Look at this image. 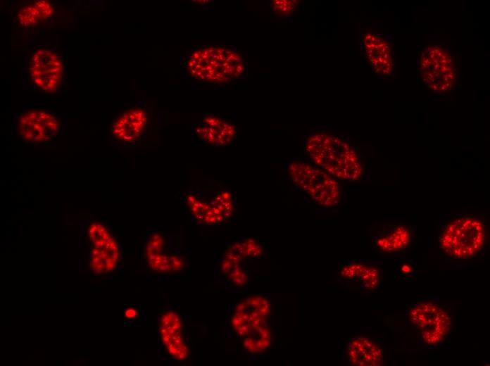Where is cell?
Wrapping results in <instances>:
<instances>
[{"instance_id": "cell-7", "label": "cell", "mask_w": 490, "mask_h": 366, "mask_svg": "<svg viewBox=\"0 0 490 366\" xmlns=\"http://www.w3.org/2000/svg\"><path fill=\"white\" fill-rule=\"evenodd\" d=\"M59 130L58 118L47 111L32 110L22 113L18 120V132L27 143L39 144L52 140Z\"/></svg>"}, {"instance_id": "cell-10", "label": "cell", "mask_w": 490, "mask_h": 366, "mask_svg": "<svg viewBox=\"0 0 490 366\" xmlns=\"http://www.w3.org/2000/svg\"><path fill=\"white\" fill-rule=\"evenodd\" d=\"M194 126V132L203 144L216 147L230 144L237 132L234 124L213 115L203 116L202 120Z\"/></svg>"}, {"instance_id": "cell-13", "label": "cell", "mask_w": 490, "mask_h": 366, "mask_svg": "<svg viewBox=\"0 0 490 366\" xmlns=\"http://www.w3.org/2000/svg\"><path fill=\"white\" fill-rule=\"evenodd\" d=\"M363 52L369 60L371 65L377 72L382 76L389 74L391 70L389 59V46L381 38V37L372 32H367L364 34L362 41Z\"/></svg>"}, {"instance_id": "cell-4", "label": "cell", "mask_w": 490, "mask_h": 366, "mask_svg": "<svg viewBox=\"0 0 490 366\" xmlns=\"http://www.w3.org/2000/svg\"><path fill=\"white\" fill-rule=\"evenodd\" d=\"M287 172L294 184L319 206L331 209L341 199L339 180L311 163L295 160L288 165Z\"/></svg>"}, {"instance_id": "cell-9", "label": "cell", "mask_w": 490, "mask_h": 366, "mask_svg": "<svg viewBox=\"0 0 490 366\" xmlns=\"http://www.w3.org/2000/svg\"><path fill=\"white\" fill-rule=\"evenodd\" d=\"M413 239L412 229L402 223L381 224L372 238V246L378 252L387 254L405 251Z\"/></svg>"}, {"instance_id": "cell-8", "label": "cell", "mask_w": 490, "mask_h": 366, "mask_svg": "<svg viewBox=\"0 0 490 366\" xmlns=\"http://www.w3.org/2000/svg\"><path fill=\"white\" fill-rule=\"evenodd\" d=\"M92 248L90 251V267L98 272L115 268L119 258L118 244L109 231L101 223H94L89 228Z\"/></svg>"}, {"instance_id": "cell-14", "label": "cell", "mask_w": 490, "mask_h": 366, "mask_svg": "<svg viewBox=\"0 0 490 366\" xmlns=\"http://www.w3.org/2000/svg\"><path fill=\"white\" fill-rule=\"evenodd\" d=\"M54 13V6L49 1H34L20 8L17 13V21L23 27H32L50 19Z\"/></svg>"}, {"instance_id": "cell-15", "label": "cell", "mask_w": 490, "mask_h": 366, "mask_svg": "<svg viewBox=\"0 0 490 366\" xmlns=\"http://www.w3.org/2000/svg\"><path fill=\"white\" fill-rule=\"evenodd\" d=\"M357 278L368 289H374L379 282L380 271L375 265L362 263Z\"/></svg>"}, {"instance_id": "cell-16", "label": "cell", "mask_w": 490, "mask_h": 366, "mask_svg": "<svg viewBox=\"0 0 490 366\" xmlns=\"http://www.w3.org/2000/svg\"><path fill=\"white\" fill-rule=\"evenodd\" d=\"M298 2L295 0H274L271 1V4L278 14L281 16H287L294 12Z\"/></svg>"}, {"instance_id": "cell-3", "label": "cell", "mask_w": 490, "mask_h": 366, "mask_svg": "<svg viewBox=\"0 0 490 366\" xmlns=\"http://www.w3.org/2000/svg\"><path fill=\"white\" fill-rule=\"evenodd\" d=\"M410 325L427 347L442 345L453 329V311L448 304L436 298L415 301L408 310Z\"/></svg>"}, {"instance_id": "cell-6", "label": "cell", "mask_w": 490, "mask_h": 366, "mask_svg": "<svg viewBox=\"0 0 490 366\" xmlns=\"http://www.w3.org/2000/svg\"><path fill=\"white\" fill-rule=\"evenodd\" d=\"M32 83L48 93H54L60 87L63 66L58 55L54 51L39 49L32 54L29 65Z\"/></svg>"}, {"instance_id": "cell-17", "label": "cell", "mask_w": 490, "mask_h": 366, "mask_svg": "<svg viewBox=\"0 0 490 366\" xmlns=\"http://www.w3.org/2000/svg\"><path fill=\"white\" fill-rule=\"evenodd\" d=\"M412 270V267L409 264H403L400 267V272L403 274H410Z\"/></svg>"}, {"instance_id": "cell-1", "label": "cell", "mask_w": 490, "mask_h": 366, "mask_svg": "<svg viewBox=\"0 0 490 366\" xmlns=\"http://www.w3.org/2000/svg\"><path fill=\"white\" fill-rule=\"evenodd\" d=\"M310 163L337 180L354 182L363 175L357 150L346 139L327 131H318L305 141Z\"/></svg>"}, {"instance_id": "cell-12", "label": "cell", "mask_w": 490, "mask_h": 366, "mask_svg": "<svg viewBox=\"0 0 490 366\" xmlns=\"http://www.w3.org/2000/svg\"><path fill=\"white\" fill-rule=\"evenodd\" d=\"M347 355L349 363L358 366H379L384 362L382 348L372 339L357 336L348 341Z\"/></svg>"}, {"instance_id": "cell-5", "label": "cell", "mask_w": 490, "mask_h": 366, "mask_svg": "<svg viewBox=\"0 0 490 366\" xmlns=\"http://www.w3.org/2000/svg\"><path fill=\"white\" fill-rule=\"evenodd\" d=\"M234 196L227 189L196 187L184 193V201L198 223L214 225L230 217Z\"/></svg>"}, {"instance_id": "cell-11", "label": "cell", "mask_w": 490, "mask_h": 366, "mask_svg": "<svg viewBox=\"0 0 490 366\" xmlns=\"http://www.w3.org/2000/svg\"><path fill=\"white\" fill-rule=\"evenodd\" d=\"M148 123L146 111L141 108L125 111L114 121L111 132L119 141L132 143L144 133Z\"/></svg>"}, {"instance_id": "cell-18", "label": "cell", "mask_w": 490, "mask_h": 366, "mask_svg": "<svg viewBox=\"0 0 490 366\" xmlns=\"http://www.w3.org/2000/svg\"><path fill=\"white\" fill-rule=\"evenodd\" d=\"M136 315V311L133 309H129L125 313V316L128 318H132Z\"/></svg>"}, {"instance_id": "cell-2", "label": "cell", "mask_w": 490, "mask_h": 366, "mask_svg": "<svg viewBox=\"0 0 490 366\" xmlns=\"http://www.w3.org/2000/svg\"><path fill=\"white\" fill-rule=\"evenodd\" d=\"M486 231V222L480 213L458 212L444 224L438 236L439 246L451 259H471L484 250Z\"/></svg>"}]
</instances>
